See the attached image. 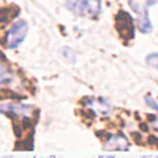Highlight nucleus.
I'll return each mask as SVG.
<instances>
[{
	"mask_svg": "<svg viewBox=\"0 0 158 158\" xmlns=\"http://www.w3.org/2000/svg\"><path fill=\"white\" fill-rule=\"evenodd\" d=\"M67 6L78 16H93L100 11V0H67Z\"/></svg>",
	"mask_w": 158,
	"mask_h": 158,
	"instance_id": "1",
	"label": "nucleus"
},
{
	"mask_svg": "<svg viewBox=\"0 0 158 158\" xmlns=\"http://www.w3.org/2000/svg\"><path fill=\"white\" fill-rule=\"evenodd\" d=\"M27 22L23 20L17 21L16 23L12 25V27L10 28V31L6 35V41H7V47L9 48H16L26 37L27 35Z\"/></svg>",
	"mask_w": 158,
	"mask_h": 158,
	"instance_id": "2",
	"label": "nucleus"
},
{
	"mask_svg": "<svg viewBox=\"0 0 158 158\" xmlns=\"http://www.w3.org/2000/svg\"><path fill=\"white\" fill-rule=\"evenodd\" d=\"M116 26L120 36L123 38L128 40L133 37V23H132V17L128 12L121 10L118 11L116 16Z\"/></svg>",
	"mask_w": 158,
	"mask_h": 158,
	"instance_id": "3",
	"label": "nucleus"
},
{
	"mask_svg": "<svg viewBox=\"0 0 158 158\" xmlns=\"http://www.w3.org/2000/svg\"><path fill=\"white\" fill-rule=\"evenodd\" d=\"M105 149H127L128 147V142L123 136H112L111 138H109L106 141V143L104 144Z\"/></svg>",
	"mask_w": 158,
	"mask_h": 158,
	"instance_id": "4",
	"label": "nucleus"
},
{
	"mask_svg": "<svg viewBox=\"0 0 158 158\" xmlns=\"http://www.w3.org/2000/svg\"><path fill=\"white\" fill-rule=\"evenodd\" d=\"M128 4L136 14L144 15V14H148V7L154 5L156 0H130Z\"/></svg>",
	"mask_w": 158,
	"mask_h": 158,
	"instance_id": "5",
	"label": "nucleus"
},
{
	"mask_svg": "<svg viewBox=\"0 0 158 158\" xmlns=\"http://www.w3.org/2000/svg\"><path fill=\"white\" fill-rule=\"evenodd\" d=\"M138 30L142 33H148L152 31V23L149 21V16L148 14L141 15V17L138 19Z\"/></svg>",
	"mask_w": 158,
	"mask_h": 158,
	"instance_id": "6",
	"label": "nucleus"
},
{
	"mask_svg": "<svg viewBox=\"0 0 158 158\" xmlns=\"http://www.w3.org/2000/svg\"><path fill=\"white\" fill-rule=\"evenodd\" d=\"M147 64L154 69L158 70V53H152L149 56H147Z\"/></svg>",
	"mask_w": 158,
	"mask_h": 158,
	"instance_id": "7",
	"label": "nucleus"
},
{
	"mask_svg": "<svg viewBox=\"0 0 158 158\" xmlns=\"http://www.w3.org/2000/svg\"><path fill=\"white\" fill-rule=\"evenodd\" d=\"M62 53L64 54V57H65V58H68V59H70L72 62H74V59H75V56H74V53H73V51H72L70 48H68V47H64V48L62 49Z\"/></svg>",
	"mask_w": 158,
	"mask_h": 158,
	"instance_id": "8",
	"label": "nucleus"
},
{
	"mask_svg": "<svg viewBox=\"0 0 158 158\" xmlns=\"http://www.w3.org/2000/svg\"><path fill=\"white\" fill-rule=\"evenodd\" d=\"M144 101H146V104L148 105V107H151V109L158 111V104L154 101V99H152V98H149V96H146V98H144Z\"/></svg>",
	"mask_w": 158,
	"mask_h": 158,
	"instance_id": "9",
	"label": "nucleus"
},
{
	"mask_svg": "<svg viewBox=\"0 0 158 158\" xmlns=\"http://www.w3.org/2000/svg\"><path fill=\"white\" fill-rule=\"evenodd\" d=\"M30 126H31V118L30 117H23L22 118V127L23 128H30Z\"/></svg>",
	"mask_w": 158,
	"mask_h": 158,
	"instance_id": "10",
	"label": "nucleus"
},
{
	"mask_svg": "<svg viewBox=\"0 0 158 158\" xmlns=\"http://www.w3.org/2000/svg\"><path fill=\"white\" fill-rule=\"evenodd\" d=\"M157 142H158V138H157L156 136H149V137H148V144H151V146H156Z\"/></svg>",
	"mask_w": 158,
	"mask_h": 158,
	"instance_id": "11",
	"label": "nucleus"
},
{
	"mask_svg": "<svg viewBox=\"0 0 158 158\" xmlns=\"http://www.w3.org/2000/svg\"><path fill=\"white\" fill-rule=\"evenodd\" d=\"M131 136H132V137H135V142H136V143H141V142H142V139H141L142 137H141V135H139V133H137V132H132V133H131Z\"/></svg>",
	"mask_w": 158,
	"mask_h": 158,
	"instance_id": "12",
	"label": "nucleus"
},
{
	"mask_svg": "<svg viewBox=\"0 0 158 158\" xmlns=\"http://www.w3.org/2000/svg\"><path fill=\"white\" fill-rule=\"evenodd\" d=\"M139 127L142 128V131H148V126H147L146 123H143V122H142V123L139 125Z\"/></svg>",
	"mask_w": 158,
	"mask_h": 158,
	"instance_id": "13",
	"label": "nucleus"
},
{
	"mask_svg": "<svg viewBox=\"0 0 158 158\" xmlns=\"http://www.w3.org/2000/svg\"><path fill=\"white\" fill-rule=\"evenodd\" d=\"M148 117H149V118H148V121H151V122H154V121H156V118H157L154 115H148Z\"/></svg>",
	"mask_w": 158,
	"mask_h": 158,
	"instance_id": "14",
	"label": "nucleus"
},
{
	"mask_svg": "<svg viewBox=\"0 0 158 158\" xmlns=\"http://www.w3.org/2000/svg\"><path fill=\"white\" fill-rule=\"evenodd\" d=\"M99 158H114V156H100Z\"/></svg>",
	"mask_w": 158,
	"mask_h": 158,
	"instance_id": "15",
	"label": "nucleus"
},
{
	"mask_svg": "<svg viewBox=\"0 0 158 158\" xmlns=\"http://www.w3.org/2000/svg\"><path fill=\"white\" fill-rule=\"evenodd\" d=\"M156 146H157V148H158V142H157V144H156Z\"/></svg>",
	"mask_w": 158,
	"mask_h": 158,
	"instance_id": "16",
	"label": "nucleus"
}]
</instances>
